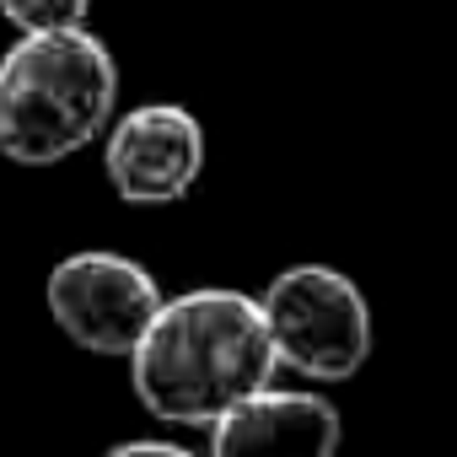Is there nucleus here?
I'll return each instance as SVG.
<instances>
[{
    "label": "nucleus",
    "instance_id": "obj_8",
    "mask_svg": "<svg viewBox=\"0 0 457 457\" xmlns=\"http://www.w3.org/2000/svg\"><path fill=\"white\" fill-rule=\"evenodd\" d=\"M103 457H194V452L188 446H172V441H119Z\"/></svg>",
    "mask_w": 457,
    "mask_h": 457
},
{
    "label": "nucleus",
    "instance_id": "obj_7",
    "mask_svg": "<svg viewBox=\"0 0 457 457\" xmlns=\"http://www.w3.org/2000/svg\"><path fill=\"white\" fill-rule=\"evenodd\" d=\"M92 0H0V17L22 33H65L81 28Z\"/></svg>",
    "mask_w": 457,
    "mask_h": 457
},
{
    "label": "nucleus",
    "instance_id": "obj_6",
    "mask_svg": "<svg viewBox=\"0 0 457 457\" xmlns=\"http://www.w3.org/2000/svg\"><path fill=\"white\" fill-rule=\"evenodd\" d=\"M339 409L286 387H270L210 425V457H339Z\"/></svg>",
    "mask_w": 457,
    "mask_h": 457
},
{
    "label": "nucleus",
    "instance_id": "obj_2",
    "mask_svg": "<svg viewBox=\"0 0 457 457\" xmlns=\"http://www.w3.org/2000/svg\"><path fill=\"white\" fill-rule=\"evenodd\" d=\"M119 103V65L87 28L22 33L0 54V151L17 167H54L87 151Z\"/></svg>",
    "mask_w": 457,
    "mask_h": 457
},
{
    "label": "nucleus",
    "instance_id": "obj_3",
    "mask_svg": "<svg viewBox=\"0 0 457 457\" xmlns=\"http://www.w3.org/2000/svg\"><path fill=\"white\" fill-rule=\"evenodd\" d=\"M280 366L312 382H350L371 355V307L361 286L328 264H296L259 296Z\"/></svg>",
    "mask_w": 457,
    "mask_h": 457
},
{
    "label": "nucleus",
    "instance_id": "obj_1",
    "mask_svg": "<svg viewBox=\"0 0 457 457\" xmlns=\"http://www.w3.org/2000/svg\"><path fill=\"white\" fill-rule=\"evenodd\" d=\"M280 350L259 296L199 286L167 296L151 334L129 355L135 398L167 425H215L275 387Z\"/></svg>",
    "mask_w": 457,
    "mask_h": 457
},
{
    "label": "nucleus",
    "instance_id": "obj_5",
    "mask_svg": "<svg viewBox=\"0 0 457 457\" xmlns=\"http://www.w3.org/2000/svg\"><path fill=\"white\" fill-rule=\"evenodd\" d=\"M103 167L124 204H178L204 172V129L178 103H145L108 129Z\"/></svg>",
    "mask_w": 457,
    "mask_h": 457
},
{
    "label": "nucleus",
    "instance_id": "obj_4",
    "mask_svg": "<svg viewBox=\"0 0 457 457\" xmlns=\"http://www.w3.org/2000/svg\"><path fill=\"white\" fill-rule=\"evenodd\" d=\"M49 318L87 355H135L162 312V286L145 264L124 253H71L49 270Z\"/></svg>",
    "mask_w": 457,
    "mask_h": 457
}]
</instances>
